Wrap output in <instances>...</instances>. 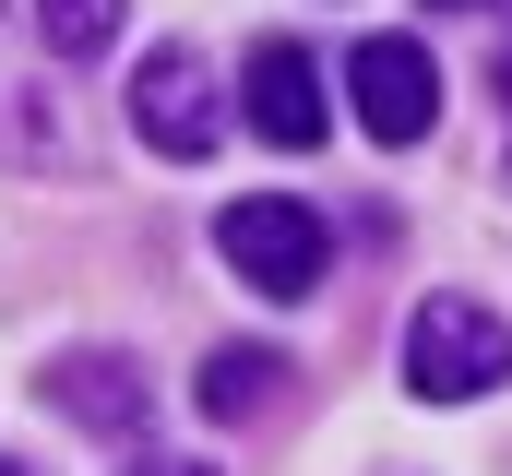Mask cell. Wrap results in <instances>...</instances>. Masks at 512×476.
<instances>
[{"mask_svg":"<svg viewBox=\"0 0 512 476\" xmlns=\"http://www.w3.org/2000/svg\"><path fill=\"white\" fill-rule=\"evenodd\" d=\"M501 381H512V322L489 298H417V322H405V393L417 405H465Z\"/></svg>","mask_w":512,"mask_h":476,"instance_id":"cell-1","label":"cell"},{"mask_svg":"<svg viewBox=\"0 0 512 476\" xmlns=\"http://www.w3.org/2000/svg\"><path fill=\"white\" fill-rule=\"evenodd\" d=\"M215 250H227V274H239L251 298H310V286L334 274V227H322L310 203H286V191L227 203V215H215Z\"/></svg>","mask_w":512,"mask_h":476,"instance_id":"cell-2","label":"cell"},{"mask_svg":"<svg viewBox=\"0 0 512 476\" xmlns=\"http://www.w3.org/2000/svg\"><path fill=\"white\" fill-rule=\"evenodd\" d=\"M131 131H143L155 155L203 167V155L227 143V96H215V72H203L191 48H143V72H131Z\"/></svg>","mask_w":512,"mask_h":476,"instance_id":"cell-3","label":"cell"},{"mask_svg":"<svg viewBox=\"0 0 512 476\" xmlns=\"http://www.w3.org/2000/svg\"><path fill=\"white\" fill-rule=\"evenodd\" d=\"M346 108H358L370 143H429V119H441L429 48H417V36H358V48H346Z\"/></svg>","mask_w":512,"mask_h":476,"instance_id":"cell-4","label":"cell"},{"mask_svg":"<svg viewBox=\"0 0 512 476\" xmlns=\"http://www.w3.org/2000/svg\"><path fill=\"white\" fill-rule=\"evenodd\" d=\"M239 119H251L274 155H310L322 131H334V96H322V60L298 48V36H262L251 72H239Z\"/></svg>","mask_w":512,"mask_h":476,"instance_id":"cell-5","label":"cell"},{"mask_svg":"<svg viewBox=\"0 0 512 476\" xmlns=\"http://www.w3.org/2000/svg\"><path fill=\"white\" fill-rule=\"evenodd\" d=\"M48 405H60L72 429H143V381H131V357H60V369H48Z\"/></svg>","mask_w":512,"mask_h":476,"instance_id":"cell-6","label":"cell"},{"mask_svg":"<svg viewBox=\"0 0 512 476\" xmlns=\"http://www.w3.org/2000/svg\"><path fill=\"white\" fill-rule=\"evenodd\" d=\"M191 393H203V417H227V429H239V417H262V405L286 393V357H274V346H215Z\"/></svg>","mask_w":512,"mask_h":476,"instance_id":"cell-7","label":"cell"},{"mask_svg":"<svg viewBox=\"0 0 512 476\" xmlns=\"http://www.w3.org/2000/svg\"><path fill=\"white\" fill-rule=\"evenodd\" d=\"M131 24V0H36V36L60 48V60H108Z\"/></svg>","mask_w":512,"mask_h":476,"instance_id":"cell-8","label":"cell"},{"mask_svg":"<svg viewBox=\"0 0 512 476\" xmlns=\"http://www.w3.org/2000/svg\"><path fill=\"white\" fill-rule=\"evenodd\" d=\"M131 476H215V465H167V453H143V465H131Z\"/></svg>","mask_w":512,"mask_h":476,"instance_id":"cell-9","label":"cell"},{"mask_svg":"<svg viewBox=\"0 0 512 476\" xmlns=\"http://www.w3.org/2000/svg\"><path fill=\"white\" fill-rule=\"evenodd\" d=\"M489 84H501V108H512V60H501V72H489Z\"/></svg>","mask_w":512,"mask_h":476,"instance_id":"cell-10","label":"cell"},{"mask_svg":"<svg viewBox=\"0 0 512 476\" xmlns=\"http://www.w3.org/2000/svg\"><path fill=\"white\" fill-rule=\"evenodd\" d=\"M429 12H477V0H429Z\"/></svg>","mask_w":512,"mask_h":476,"instance_id":"cell-11","label":"cell"},{"mask_svg":"<svg viewBox=\"0 0 512 476\" xmlns=\"http://www.w3.org/2000/svg\"><path fill=\"white\" fill-rule=\"evenodd\" d=\"M0 476H24V465H12V453H0Z\"/></svg>","mask_w":512,"mask_h":476,"instance_id":"cell-12","label":"cell"}]
</instances>
